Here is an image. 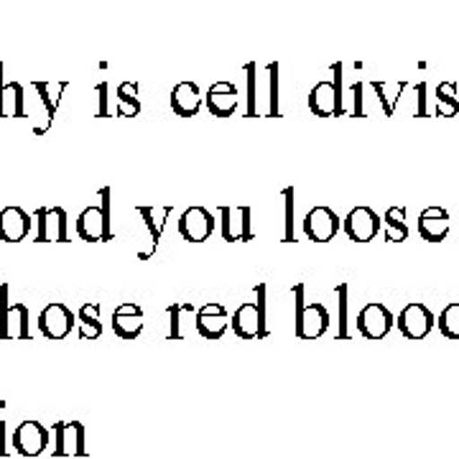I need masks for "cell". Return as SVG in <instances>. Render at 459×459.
Listing matches in <instances>:
<instances>
[{
    "instance_id": "obj_1",
    "label": "cell",
    "mask_w": 459,
    "mask_h": 459,
    "mask_svg": "<svg viewBox=\"0 0 459 459\" xmlns=\"http://www.w3.org/2000/svg\"><path fill=\"white\" fill-rule=\"evenodd\" d=\"M74 230L84 243H110V240H115L113 189L110 186L100 189V204H90L77 214Z\"/></svg>"
},
{
    "instance_id": "obj_2",
    "label": "cell",
    "mask_w": 459,
    "mask_h": 459,
    "mask_svg": "<svg viewBox=\"0 0 459 459\" xmlns=\"http://www.w3.org/2000/svg\"><path fill=\"white\" fill-rule=\"evenodd\" d=\"M268 283L255 286V299L240 304L230 316V327L235 329V337L240 340H263L268 337Z\"/></svg>"
},
{
    "instance_id": "obj_3",
    "label": "cell",
    "mask_w": 459,
    "mask_h": 459,
    "mask_svg": "<svg viewBox=\"0 0 459 459\" xmlns=\"http://www.w3.org/2000/svg\"><path fill=\"white\" fill-rule=\"evenodd\" d=\"M291 294L296 299V337L299 340H319L322 334H327L329 329V312L325 304L319 301H307V286L301 281H296L291 286Z\"/></svg>"
},
{
    "instance_id": "obj_4",
    "label": "cell",
    "mask_w": 459,
    "mask_h": 459,
    "mask_svg": "<svg viewBox=\"0 0 459 459\" xmlns=\"http://www.w3.org/2000/svg\"><path fill=\"white\" fill-rule=\"evenodd\" d=\"M334 80L329 82L314 84L312 92H309V110H312L316 117H334V115H344V105H342V65L329 66Z\"/></svg>"
},
{
    "instance_id": "obj_5",
    "label": "cell",
    "mask_w": 459,
    "mask_h": 459,
    "mask_svg": "<svg viewBox=\"0 0 459 459\" xmlns=\"http://www.w3.org/2000/svg\"><path fill=\"white\" fill-rule=\"evenodd\" d=\"M36 325H39V332L47 340L59 342V340H66L72 334V329L77 327V314L72 312L66 304H62V301H51V304H47L41 309Z\"/></svg>"
},
{
    "instance_id": "obj_6",
    "label": "cell",
    "mask_w": 459,
    "mask_h": 459,
    "mask_svg": "<svg viewBox=\"0 0 459 459\" xmlns=\"http://www.w3.org/2000/svg\"><path fill=\"white\" fill-rule=\"evenodd\" d=\"M36 232L33 243H66L69 240V217L65 207H39L33 212Z\"/></svg>"
},
{
    "instance_id": "obj_7",
    "label": "cell",
    "mask_w": 459,
    "mask_h": 459,
    "mask_svg": "<svg viewBox=\"0 0 459 459\" xmlns=\"http://www.w3.org/2000/svg\"><path fill=\"white\" fill-rule=\"evenodd\" d=\"M220 235L225 243H250L253 232V210L250 207H220Z\"/></svg>"
},
{
    "instance_id": "obj_8",
    "label": "cell",
    "mask_w": 459,
    "mask_h": 459,
    "mask_svg": "<svg viewBox=\"0 0 459 459\" xmlns=\"http://www.w3.org/2000/svg\"><path fill=\"white\" fill-rule=\"evenodd\" d=\"M395 325H398V332H401L406 340H424L429 332L434 329V325H437V316L431 314V309H429L427 304L411 301V304H406V307L398 312Z\"/></svg>"
},
{
    "instance_id": "obj_9",
    "label": "cell",
    "mask_w": 459,
    "mask_h": 459,
    "mask_svg": "<svg viewBox=\"0 0 459 459\" xmlns=\"http://www.w3.org/2000/svg\"><path fill=\"white\" fill-rule=\"evenodd\" d=\"M214 214L202 207V204H195V207H186L184 212L179 214V235L192 243V246H199L204 240H210L214 235Z\"/></svg>"
},
{
    "instance_id": "obj_10",
    "label": "cell",
    "mask_w": 459,
    "mask_h": 459,
    "mask_svg": "<svg viewBox=\"0 0 459 459\" xmlns=\"http://www.w3.org/2000/svg\"><path fill=\"white\" fill-rule=\"evenodd\" d=\"M342 230L352 243H370L383 230V217H377L376 210L360 204V207H352L347 212V217L342 220Z\"/></svg>"
},
{
    "instance_id": "obj_11",
    "label": "cell",
    "mask_w": 459,
    "mask_h": 459,
    "mask_svg": "<svg viewBox=\"0 0 459 459\" xmlns=\"http://www.w3.org/2000/svg\"><path fill=\"white\" fill-rule=\"evenodd\" d=\"M340 230H342V220L327 204H316L304 217V235L312 243H329L337 238Z\"/></svg>"
},
{
    "instance_id": "obj_12",
    "label": "cell",
    "mask_w": 459,
    "mask_h": 459,
    "mask_svg": "<svg viewBox=\"0 0 459 459\" xmlns=\"http://www.w3.org/2000/svg\"><path fill=\"white\" fill-rule=\"evenodd\" d=\"M395 316L380 301H370L358 312V332L365 340H383L394 329Z\"/></svg>"
},
{
    "instance_id": "obj_13",
    "label": "cell",
    "mask_w": 459,
    "mask_h": 459,
    "mask_svg": "<svg viewBox=\"0 0 459 459\" xmlns=\"http://www.w3.org/2000/svg\"><path fill=\"white\" fill-rule=\"evenodd\" d=\"M195 329L202 340L207 342H217L225 337V332L230 329V314L222 304L217 301H207L204 307H199L197 316H195Z\"/></svg>"
},
{
    "instance_id": "obj_14",
    "label": "cell",
    "mask_w": 459,
    "mask_h": 459,
    "mask_svg": "<svg viewBox=\"0 0 459 459\" xmlns=\"http://www.w3.org/2000/svg\"><path fill=\"white\" fill-rule=\"evenodd\" d=\"M33 220L31 214L26 212L23 207L11 204V207H3L0 210V240L3 243H21L31 235Z\"/></svg>"
},
{
    "instance_id": "obj_15",
    "label": "cell",
    "mask_w": 459,
    "mask_h": 459,
    "mask_svg": "<svg viewBox=\"0 0 459 459\" xmlns=\"http://www.w3.org/2000/svg\"><path fill=\"white\" fill-rule=\"evenodd\" d=\"M113 332L126 340V342H133L135 337H141L143 332V309L133 301H123L113 309Z\"/></svg>"
},
{
    "instance_id": "obj_16",
    "label": "cell",
    "mask_w": 459,
    "mask_h": 459,
    "mask_svg": "<svg viewBox=\"0 0 459 459\" xmlns=\"http://www.w3.org/2000/svg\"><path fill=\"white\" fill-rule=\"evenodd\" d=\"M207 110L214 117H230V115L238 113V105H240V95H238V87L228 80H220L207 90V98H204Z\"/></svg>"
},
{
    "instance_id": "obj_17",
    "label": "cell",
    "mask_w": 459,
    "mask_h": 459,
    "mask_svg": "<svg viewBox=\"0 0 459 459\" xmlns=\"http://www.w3.org/2000/svg\"><path fill=\"white\" fill-rule=\"evenodd\" d=\"M169 105L171 110L179 115V117H197V113L204 105V98H202V90H199L197 82H184L174 84L171 90V98H169Z\"/></svg>"
},
{
    "instance_id": "obj_18",
    "label": "cell",
    "mask_w": 459,
    "mask_h": 459,
    "mask_svg": "<svg viewBox=\"0 0 459 459\" xmlns=\"http://www.w3.org/2000/svg\"><path fill=\"white\" fill-rule=\"evenodd\" d=\"M452 232V220L444 207H427L419 214V235L427 243H442Z\"/></svg>"
},
{
    "instance_id": "obj_19",
    "label": "cell",
    "mask_w": 459,
    "mask_h": 459,
    "mask_svg": "<svg viewBox=\"0 0 459 459\" xmlns=\"http://www.w3.org/2000/svg\"><path fill=\"white\" fill-rule=\"evenodd\" d=\"M47 442H49V431L36 421L21 424L13 434V444L21 455H39L47 446Z\"/></svg>"
},
{
    "instance_id": "obj_20",
    "label": "cell",
    "mask_w": 459,
    "mask_h": 459,
    "mask_svg": "<svg viewBox=\"0 0 459 459\" xmlns=\"http://www.w3.org/2000/svg\"><path fill=\"white\" fill-rule=\"evenodd\" d=\"M102 304L100 301H87L77 312V327H80V340H98L102 334V322H100Z\"/></svg>"
},
{
    "instance_id": "obj_21",
    "label": "cell",
    "mask_w": 459,
    "mask_h": 459,
    "mask_svg": "<svg viewBox=\"0 0 459 459\" xmlns=\"http://www.w3.org/2000/svg\"><path fill=\"white\" fill-rule=\"evenodd\" d=\"M135 210H138V214H141V217H143V222H146L148 235H151V243H153V253H156L159 240H161V235H164V228L169 225L171 214H174V207H171V204H166L161 217H156V207H148V204H138Z\"/></svg>"
},
{
    "instance_id": "obj_22",
    "label": "cell",
    "mask_w": 459,
    "mask_h": 459,
    "mask_svg": "<svg viewBox=\"0 0 459 459\" xmlns=\"http://www.w3.org/2000/svg\"><path fill=\"white\" fill-rule=\"evenodd\" d=\"M115 100L117 108L115 115L117 117H135L141 113V100H138V82H120L115 90Z\"/></svg>"
},
{
    "instance_id": "obj_23",
    "label": "cell",
    "mask_w": 459,
    "mask_h": 459,
    "mask_svg": "<svg viewBox=\"0 0 459 459\" xmlns=\"http://www.w3.org/2000/svg\"><path fill=\"white\" fill-rule=\"evenodd\" d=\"M3 113L5 117H26V90L18 80H11L3 87Z\"/></svg>"
},
{
    "instance_id": "obj_24",
    "label": "cell",
    "mask_w": 459,
    "mask_h": 459,
    "mask_svg": "<svg viewBox=\"0 0 459 459\" xmlns=\"http://www.w3.org/2000/svg\"><path fill=\"white\" fill-rule=\"evenodd\" d=\"M385 225V240L388 243H403L409 238V225H406V207H391L383 214Z\"/></svg>"
},
{
    "instance_id": "obj_25",
    "label": "cell",
    "mask_w": 459,
    "mask_h": 459,
    "mask_svg": "<svg viewBox=\"0 0 459 459\" xmlns=\"http://www.w3.org/2000/svg\"><path fill=\"white\" fill-rule=\"evenodd\" d=\"M11 340H31V312L26 304L11 307V325H8Z\"/></svg>"
},
{
    "instance_id": "obj_26",
    "label": "cell",
    "mask_w": 459,
    "mask_h": 459,
    "mask_svg": "<svg viewBox=\"0 0 459 459\" xmlns=\"http://www.w3.org/2000/svg\"><path fill=\"white\" fill-rule=\"evenodd\" d=\"M166 314H169V334H166V340L174 342V340H181V337H184L181 316H184V314H197V309H195V304H189V301H174V304L166 307Z\"/></svg>"
},
{
    "instance_id": "obj_27",
    "label": "cell",
    "mask_w": 459,
    "mask_h": 459,
    "mask_svg": "<svg viewBox=\"0 0 459 459\" xmlns=\"http://www.w3.org/2000/svg\"><path fill=\"white\" fill-rule=\"evenodd\" d=\"M457 113V82H442L437 87V115H442V117H455Z\"/></svg>"
},
{
    "instance_id": "obj_28",
    "label": "cell",
    "mask_w": 459,
    "mask_h": 459,
    "mask_svg": "<svg viewBox=\"0 0 459 459\" xmlns=\"http://www.w3.org/2000/svg\"><path fill=\"white\" fill-rule=\"evenodd\" d=\"M437 325H439V332L446 340H459V301H452L444 307Z\"/></svg>"
},
{
    "instance_id": "obj_29",
    "label": "cell",
    "mask_w": 459,
    "mask_h": 459,
    "mask_svg": "<svg viewBox=\"0 0 459 459\" xmlns=\"http://www.w3.org/2000/svg\"><path fill=\"white\" fill-rule=\"evenodd\" d=\"M334 294H337V340H347L350 337V332H347V294H350V283L342 281V283H337L334 286Z\"/></svg>"
},
{
    "instance_id": "obj_30",
    "label": "cell",
    "mask_w": 459,
    "mask_h": 459,
    "mask_svg": "<svg viewBox=\"0 0 459 459\" xmlns=\"http://www.w3.org/2000/svg\"><path fill=\"white\" fill-rule=\"evenodd\" d=\"M283 204H286V220H283V243H296V189H283Z\"/></svg>"
},
{
    "instance_id": "obj_31",
    "label": "cell",
    "mask_w": 459,
    "mask_h": 459,
    "mask_svg": "<svg viewBox=\"0 0 459 459\" xmlns=\"http://www.w3.org/2000/svg\"><path fill=\"white\" fill-rule=\"evenodd\" d=\"M246 80H247L246 115L247 117H255V115L261 113V110H258V69H255V62L246 65Z\"/></svg>"
},
{
    "instance_id": "obj_32",
    "label": "cell",
    "mask_w": 459,
    "mask_h": 459,
    "mask_svg": "<svg viewBox=\"0 0 459 459\" xmlns=\"http://www.w3.org/2000/svg\"><path fill=\"white\" fill-rule=\"evenodd\" d=\"M268 117H279V62L268 65Z\"/></svg>"
},
{
    "instance_id": "obj_33",
    "label": "cell",
    "mask_w": 459,
    "mask_h": 459,
    "mask_svg": "<svg viewBox=\"0 0 459 459\" xmlns=\"http://www.w3.org/2000/svg\"><path fill=\"white\" fill-rule=\"evenodd\" d=\"M11 286L0 283V340H11L8 325H11Z\"/></svg>"
},
{
    "instance_id": "obj_34",
    "label": "cell",
    "mask_w": 459,
    "mask_h": 459,
    "mask_svg": "<svg viewBox=\"0 0 459 459\" xmlns=\"http://www.w3.org/2000/svg\"><path fill=\"white\" fill-rule=\"evenodd\" d=\"M33 90L39 92V98L44 102V110H47V128H49L51 120L56 117L59 98H51V82H33Z\"/></svg>"
},
{
    "instance_id": "obj_35",
    "label": "cell",
    "mask_w": 459,
    "mask_h": 459,
    "mask_svg": "<svg viewBox=\"0 0 459 459\" xmlns=\"http://www.w3.org/2000/svg\"><path fill=\"white\" fill-rule=\"evenodd\" d=\"M95 92H98V110H95V115L98 117H110L113 115V110H110V84L100 82L95 87Z\"/></svg>"
},
{
    "instance_id": "obj_36",
    "label": "cell",
    "mask_w": 459,
    "mask_h": 459,
    "mask_svg": "<svg viewBox=\"0 0 459 459\" xmlns=\"http://www.w3.org/2000/svg\"><path fill=\"white\" fill-rule=\"evenodd\" d=\"M373 90L377 92V98L383 100V110H385V115H394V105L385 98V82H373Z\"/></svg>"
},
{
    "instance_id": "obj_37",
    "label": "cell",
    "mask_w": 459,
    "mask_h": 459,
    "mask_svg": "<svg viewBox=\"0 0 459 459\" xmlns=\"http://www.w3.org/2000/svg\"><path fill=\"white\" fill-rule=\"evenodd\" d=\"M352 95H355V113L352 117H362V82L352 84Z\"/></svg>"
},
{
    "instance_id": "obj_38",
    "label": "cell",
    "mask_w": 459,
    "mask_h": 459,
    "mask_svg": "<svg viewBox=\"0 0 459 459\" xmlns=\"http://www.w3.org/2000/svg\"><path fill=\"white\" fill-rule=\"evenodd\" d=\"M3 87H5V80H3V62H0V117H5V113H3Z\"/></svg>"
}]
</instances>
